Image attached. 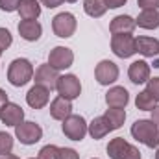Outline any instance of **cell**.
Here are the masks:
<instances>
[{
  "instance_id": "obj_1",
  "label": "cell",
  "mask_w": 159,
  "mask_h": 159,
  "mask_svg": "<svg viewBox=\"0 0 159 159\" xmlns=\"http://www.w3.org/2000/svg\"><path fill=\"white\" fill-rule=\"evenodd\" d=\"M131 135L148 148L159 146V126L154 120H137L131 126Z\"/></svg>"
},
{
  "instance_id": "obj_2",
  "label": "cell",
  "mask_w": 159,
  "mask_h": 159,
  "mask_svg": "<svg viewBox=\"0 0 159 159\" xmlns=\"http://www.w3.org/2000/svg\"><path fill=\"white\" fill-rule=\"evenodd\" d=\"M32 78H34V67H32V63L28 59H22L20 57V59L11 61V65L7 69V80H9L11 85L22 87V85H26Z\"/></svg>"
},
{
  "instance_id": "obj_3",
  "label": "cell",
  "mask_w": 159,
  "mask_h": 159,
  "mask_svg": "<svg viewBox=\"0 0 159 159\" xmlns=\"http://www.w3.org/2000/svg\"><path fill=\"white\" fill-rule=\"evenodd\" d=\"M107 154L111 159H141V152L133 144L126 143L122 137H115L109 141Z\"/></svg>"
},
{
  "instance_id": "obj_4",
  "label": "cell",
  "mask_w": 159,
  "mask_h": 159,
  "mask_svg": "<svg viewBox=\"0 0 159 159\" xmlns=\"http://www.w3.org/2000/svg\"><path fill=\"white\" fill-rule=\"evenodd\" d=\"M111 50L115 52V56L126 59V57H129V56H133L137 52L135 39L129 34H115L111 37Z\"/></svg>"
},
{
  "instance_id": "obj_5",
  "label": "cell",
  "mask_w": 159,
  "mask_h": 159,
  "mask_svg": "<svg viewBox=\"0 0 159 159\" xmlns=\"http://www.w3.org/2000/svg\"><path fill=\"white\" fill-rule=\"evenodd\" d=\"M56 89H57L59 96H63L67 100H74V98H78L80 93H81V83H80V80L74 74H65V76L57 78Z\"/></svg>"
},
{
  "instance_id": "obj_6",
  "label": "cell",
  "mask_w": 159,
  "mask_h": 159,
  "mask_svg": "<svg viewBox=\"0 0 159 159\" xmlns=\"http://www.w3.org/2000/svg\"><path fill=\"white\" fill-rule=\"evenodd\" d=\"M52 28H54V34L57 37L67 39V37H70L76 32V17L72 13H67V11L65 13H59V15L54 17Z\"/></svg>"
},
{
  "instance_id": "obj_7",
  "label": "cell",
  "mask_w": 159,
  "mask_h": 159,
  "mask_svg": "<svg viewBox=\"0 0 159 159\" xmlns=\"http://www.w3.org/2000/svg\"><path fill=\"white\" fill-rule=\"evenodd\" d=\"M15 135L22 144H35L43 137V129L35 122H20L15 126Z\"/></svg>"
},
{
  "instance_id": "obj_8",
  "label": "cell",
  "mask_w": 159,
  "mask_h": 159,
  "mask_svg": "<svg viewBox=\"0 0 159 159\" xmlns=\"http://www.w3.org/2000/svg\"><path fill=\"white\" fill-rule=\"evenodd\" d=\"M63 133L72 139V141H81L87 133V122L80 115H70L63 120Z\"/></svg>"
},
{
  "instance_id": "obj_9",
  "label": "cell",
  "mask_w": 159,
  "mask_h": 159,
  "mask_svg": "<svg viewBox=\"0 0 159 159\" xmlns=\"http://www.w3.org/2000/svg\"><path fill=\"white\" fill-rule=\"evenodd\" d=\"M74 61V54L70 48H65V46H56L50 56H48V65L54 67L56 70H63V69H69Z\"/></svg>"
},
{
  "instance_id": "obj_10",
  "label": "cell",
  "mask_w": 159,
  "mask_h": 159,
  "mask_svg": "<svg viewBox=\"0 0 159 159\" xmlns=\"http://www.w3.org/2000/svg\"><path fill=\"white\" fill-rule=\"evenodd\" d=\"M94 76H96V80H98L100 85H109V83L117 81V78H119V67H117L113 61L104 59V61H100V63L96 65Z\"/></svg>"
},
{
  "instance_id": "obj_11",
  "label": "cell",
  "mask_w": 159,
  "mask_h": 159,
  "mask_svg": "<svg viewBox=\"0 0 159 159\" xmlns=\"http://www.w3.org/2000/svg\"><path fill=\"white\" fill-rule=\"evenodd\" d=\"M57 70L50 65H39V69L35 70V85H41L48 91L56 89V83H57Z\"/></svg>"
},
{
  "instance_id": "obj_12",
  "label": "cell",
  "mask_w": 159,
  "mask_h": 159,
  "mask_svg": "<svg viewBox=\"0 0 159 159\" xmlns=\"http://www.w3.org/2000/svg\"><path fill=\"white\" fill-rule=\"evenodd\" d=\"M22 119H24V111H22V107L17 106V104L7 102V104H4V106L0 107V120H2L6 126H17V124L22 122Z\"/></svg>"
},
{
  "instance_id": "obj_13",
  "label": "cell",
  "mask_w": 159,
  "mask_h": 159,
  "mask_svg": "<svg viewBox=\"0 0 159 159\" xmlns=\"http://www.w3.org/2000/svg\"><path fill=\"white\" fill-rule=\"evenodd\" d=\"M48 98H50V91L41 87V85H34L26 94V102L34 109H43L48 104Z\"/></svg>"
},
{
  "instance_id": "obj_14",
  "label": "cell",
  "mask_w": 159,
  "mask_h": 159,
  "mask_svg": "<svg viewBox=\"0 0 159 159\" xmlns=\"http://www.w3.org/2000/svg\"><path fill=\"white\" fill-rule=\"evenodd\" d=\"M70 113H72V104H70V100H67L63 96H57L50 104V115H52V119L65 120L67 117H70Z\"/></svg>"
},
{
  "instance_id": "obj_15",
  "label": "cell",
  "mask_w": 159,
  "mask_h": 159,
  "mask_svg": "<svg viewBox=\"0 0 159 159\" xmlns=\"http://www.w3.org/2000/svg\"><path fill=\"white\" fill-rule=\"evenodd\" d=\"M135 26H137V22H135L129 15H119V17H115V19L111 20L109 30H111L113 35H115V34H131V32L135 30Z\"/></svg>"
},
{
  "instance_id": "obj_16",
  "label": "cell",
  "mask_w": 159,
  "mask_h": 159,
  "mask_svg": "<svg viewBox=\"0 0 159 159\" xmlns=\"http://www.w3.org/2000/svg\"><path fill=\"white\" fill-rule=\"evenodd\" d=\"M128 76L133 83H144L150 80V67L146 61H135L129 65V70H128Z\"/></svg>"
},
{
  "instance_id": "obj_17",
  "label": "cell",
  "mask_w": 159,
  "mask_h": 159,
  "mask_svg": "<svg viewBox=\"0 0 159 159\" xmlns=\"http://www.w3.org/2000/svg\"><path fill=\"white\" fill-rule=\"evenodd\" d=\"M113 129L115 128L111 126V122L106 119V117H96V119L89 124V128H87V131L91 133L93 139H102V137H106Z\"/></svg>"
},
{
  "instance_id": "obj_18",
  "label": "cell",
  "mask_w": 159,
  "mask_h": 159,
  "mask_svg": "<svg viewBox=\"0 0 159 159\" xmlns=\"http://www.w3.org/2000/svg\"><path fill=\"white\" fill-rule=\"evenodd\" d=\"M41 24L37 20H20L19 22V34L20 37L26 41H37L41 37Z\"/></svg>"
},
{
  "instance_id": "obj_19",
  "label": "cell",
  "mask_w": 159,
  "mask_h": 159,
  "mask_svg": "<svg viewBox=\"0 0 159 159\" xmlns=\"http://www.w3.org/2000/svg\"><path fill=\"white\" fill-rule=\"evenodd\" d=\"M135 46H137V52L146 57H154L159 54V41L154 37H137Z\"/></svg>"
},
{
  "instance_id": "obj_20",
  "label": "cell",
  "mask_w": 159,
  "mask_h": 159,
  "mask_svg": "<svg viewBox=\"0 0 159 159\" xmlns=\"http://www.w3.org/2000/svg\"><path fill=\"white\" fill-rule=\"evenodd\" d=\"M128 100H129V96H128V91L124 87H113L106 94V102L109 107H126Z\"/></svg>"
},
{
  "instance_id": "obj_21",
  "label": "cell",
  "mask_w": 159,
  "mask_h": 159,
  "mask_svg": "<svg viewBox=\"0 0 159 159\" xmlns=\"http://www.w3.org/2000/svg\"><path fill=\"white\" fill-rule=\"evenodd\" d=\"M17 11L20 13V17L24 20H35L41 15V6L37 0H20Z\"/></svg>"
},
{
  "instance_id": "obj_22",
  "label": "cell",
  "mask_w": 159,
  "mask_h": 159,
  "mask_svg": "<svg viewBox=\"0 0 159 159\" xmlns=\"http://www.w3.org/2000/svg\"><path fill=\"white\" fill-rule=\"evenodd\" d=\"M135 22L144 30H156L159 28V11L157 9H143V13L139 15Z\"/></svg>"
},
{
  "instance_id": "obj_23",
  "label": "cell",
  "mask_w": 159,
  "mask_h": 159,
  "mask_svg": "<svg viewBox=\"0 0 159 159\" xmlns=\"http://www.w3.org/2000/svg\"><path fill=\"white\" fill-rule=\"evenodd\" d=\"M83 9L89 17H102L106 11H107V6H106V0H85L83 2Z\"/></svg>"
},
{
  "instance_id": "obj_24",
  "label": "cell",
  "mask_w": 159,
  "mask_h": 159,
  "mask_svg": "<svg viewBox=\"0 0 159 159\" xmlns=\"http://www.w3.org/2000/svg\"><path fill=\"white\" fill-rule=\"evenodd\" d=\"M156 98L144 89L143 93H139L137 94V98H135V104H137V109H141V111H152L154 107H156Z\"/></svg>"
},
{
  "instance_id": "obj_25",
  "label": "cell",
  "mask_w": 159,
  "mask_h": 159,
  "mask_svg": "<svg viewBox=\"0 0 159 159\" xmlns=\"http://www.w3.org/2000/svg\"><path fill=\"white\" fill-rule=\"evenodd\" d=\"M104 117L111 122V126L115 129H119L120 126L124 124V120H126V111H124V107H111V109L106 111Z\"/></svg>"
},
{
  "instance_id": "obj_26",
  "label": "cell",
  "mask_w": 159,
  "mask_h": 159,
  "mask_svg": "<svg viewBox=\"0 0 159 159\" xmlns=\"http://www.w3.org/2000/svg\"><path fill=\"white\" fill-rule=\"evenodd\" d=\"M13 150V139L11 135H7L6 131H0V157L9 156Z\"/></svg>"
},
{
  "instance_id": "obj_27",
  "label": "cell",
  "mask_w": 159,
  "mask_h": 159,
  "mask_svg": "<svg viewBox=\"0 0 159 159\" xmlns=\"http://www.w3.org/2000/svg\"><path fill=\"white\" fill-rule=\"evenodd\" d=\"M39 159H57V146H54V144H46L44 148H41Z\"/></svg>"
},
{
  "instance_id": "obj_28",
  "label": "cell",
  "mask_w": 159,
  "mask_h": 159,
  "mask_svg": "<svg viewBox=\"0 0 159 159\" xmlns=\"http://www.w3.org/2000/svg\"><path fill=\"white\" fill-rule=\"evenodd\" d=\"M11 43H13L11 34H9L6 28H0V48H2V50H6V48H9V46H11Z\"/></svg>"
},
{
  "instance_id": "obj_29",
  "label": "cell",
  "mask_w": 159,
  "mask_h": 159,
  "mask_svg": "<svg viewBox=\"0 0 159 159\" xmlns=\"http://www.w3.org/2000/svg\"><path fill=\"white\" fill-rule=\"evenodd\" d=\"M57 159H80V156L72 148H57Z\"/></svg>"
},
{
  "instance_id": "obj_30",
  "label": "cell",
  "mask_w": 159,
  "mask_h": 159,
  "mask_svg": "<svg viewBox=\"0 0 159 159\" xmlns=\"http://www.w3.org/2000/svg\"><path fill=\"white\" fill-rule=\"evenodd\" d=\"M146 91L156 98L159 102V78H152V80H148V87H146Z\"/></svg>"
},
{
  "instance_id": "obj_31",
  "label": "cell",
  "mask_w": 159,
  "mask_h": 159,
  "mask_svg": "<svg viewBox=\"0 0 159 159\" xmlns=\"http://www.w3.org/2000/svg\"><path fill=\"white\" fill-rule=\"evenodd\" d=\"M20 0H0V9L2 11H17Z\"/></svg>"
},
{
  "instance_id": "obj_32",
  "label": "cell",
  "mask_w": 159,
  "mask_h": 159,
  "mask_svg": "<svg viewBox=\"0 0 159 159\" xmlns=\"http://www.w3.org/2000/svg\"><path fill=\"white\" fill-rule=\"evenodd\" d=\"M137 4L143 9H157L159 7V0H137Z\"/></svg>"
},
{
  "instance_id": "obj_33",
  "label": "cell",
  "mask_w": 159,
  "mask_h": 159,
  "mask_svg": "<svg viewBox=\"0 0 159 159\" xmlns=\"http://www.w3.org/2000/svg\"><path fill=\"white\" fill-rule=\"evenodd\" d=\"M126 4V0H106V6L107 7H120V6H124Z\"/></svg>"
},
{
  "instance_id": "obj_34",
  "label": "cell",
  "mask_w": 159,
  "mask_h": 159,
  "mask_svg": "<svg viewBox=\"0 0 159 159\" xmlns=\"http://www.w3.org/2000/svg\"><path fill=\"white\" fill-rule=\"evenodd\" d=\"M46 7H57V6H61L65 0H41Z\"/></svg>"
},
{
  "instance_id": "obj_35",
  "label": "cell",
  "mask_w": 159,
  "mask_h": 159,
  "mask_svg": "<svg viewBox=\"0 0 159 159\" xmlns=\"http://www.w3.org/2000/svg\"><path fill=\"white\" fill-rule=\"evenodd\" d=\"M152 120L159 126V106H156V107L152 109Z\"/></svg>"
},
{
  "instance_id": "obj_36",
  "label": "cell",
  "mask_w": 159,
  "mask_h": 159,
  "mask_svg": "<svg viewBox=\"0 0 159 159\" xmlns=\"http://www.w3.org/2000/svg\"><path fill=\"white\" fill-rule=\"evenodd\" d=\"M4 104H7V94H6V91L0 89V107H2Z\"/></svg>"
},
{
  "instance_id": "obj_37",
  "label": "cell",
  "mask_w": 159,
  "mask_h": 159,
  "mask_svg": "<svg viewBox=\"0 0 159 159\" xmlns=\"http://www.w3.org/2000/svg\"><path fill=\"white\" fill-rule=\"evenodd\" d=\"M0 159H19V157H17V156H11V154H9V156H4V157H0Z\"/></svg>"
},
{
  "instance_id": "obj_38",
  "label": "cell",
  "mask_w": 159,
  "mask_h": 159,
  "mask_svg": "<svg viewBox=\"0 0 159 159\" xmlns=\"http://www.w3.org/2000/svg\"><path fill=\"white\" fill-rule=\"evenodd\" d=\"M156 159H159V148H157V154H156Z\"/></svg>"
},
{
  "instance_id": "obj_39",
  "label": "cell",
  "mask_w": 159,
  "mask_h": 159,
  "mask_svg": "<svg viewBox=\"0 0 159 159\" xmlns=\"http://www.w3.org/2000/svg\"><path fill=\"white\" fill-rule=\"evenodd\" d=\"M2 52H4V50H2V48H0V56H2Z\"/></svg>"
},
{
  "instance_id": "obj_40",
  "label": "cell",
  "mask_w": 159,
  "mask_h": 159,
  "mask_svg": "<svg viewBox=\"0 0 159 159\" xmlns=\"http://www.w3.org/2000/svg\"><path fill=\"white\" fill-rule=\"evenodd\" d=\"M67 2H76V0H67Z\"/></svg>"
},
{
  "instance_id": "obj_41",
  "label": "cell",
  "mask_w": 159,
  "mask_h": 159,
  "mask_svg": "<svg viewBox=\"0 0 159 159\" xmlns=\"http://www.w3.org/2000/svg\"><path fill=\"white\" fill-rule=\"evenodd\" d=\"M30 159H34V157H30Z\"/></svg>"
}]
</instances>
